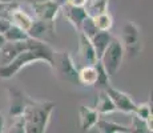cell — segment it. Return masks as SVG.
Wrapping results in <instances>:
<instances>
[{
	"instance_id": "obj_12",
	"label": "cell",
	"mask_w": 153,
	"mask_h": 133,
	"mask_svg": "<svg viewBox=\"0 0 153 133\" xmlns=\"http://www.w3.org/2000/svg\"><path fill=\"white\" fill-rule=\"evenodd\" d=\"M79 60L83 65H93L97 61L92 43L87 36L79 33Z\"/></svg>"
},
{
	"instance_id": "obj_31",
	"label": "cell",
	"mask_w": 153,
	"mask_h": 133,
	"mask_svg": "<svg viewBox=\"0 0 153 133\" xmlns=\"http://www.w3.org/2000/svg\"><path fill=\"white\" fill-rule=\"evenodd\" d=\"M5 43H7V41H5V39H4V35L0 33V48H1V47L4 45Z\"/></svg>"
},
{
	"instance_id": "obj_14",
	"label": "cell",
	"mask_w": 153,
	"mask_h": 133,
	"mask_svg": "<svg viewBox=\"0 0 153 133\" xmlns=\"http://www.w3.org/2000/svg\"><path fill=\"white\" fill-rule=\"evenodd\" d=\"M100 119H101V116L93 108L80 105V108H79V124H80V128L83 132H88L92 128H95Z\"/></svg>"
},
{
	"instance_id": "obj_35",
	"label": "cell",
	"mask_w": 153,
	"mask_h": 133,
	"mask_svg": "<svg viewBox=\"0 0 153 133\" xmlns=\"http://www.w3.org/2000/svg\"><path fill=\"white\" fill-rule=\"evenodd\" d=\"M0 56H1V52H0Z\"/></svg>"
},
{
	"instance_id": "obj_27",
	"label": "cell",
	"mask_w": 153,
	"mask_h": 133,
	"mask_svg": "<svg viewBox=\"0 0 153 133\" xmlns=\"http://www.w3.org/2000/svg\"><path fill=\"white\" fill-rule=\"evenodd\" d=\"M11 27V22L8 20V17L0 16V33L4 35V32Z\"/></svg>"
},
{
	"instance_id": "obj_10",
	"label": "cell",
	"mask_w": 153,
	"mask_h": 133,
	"mask_svg": "<svg viewBox=\"0 0 153 133\" xmlns=\"http://www.w3.org/2000/svg\"><path fill=\"white\" fill-rule=\"evenodd\" d=\"M7 17L11 22V24L22 28L23 31H25L27 33H28L29 28H31L32 23H33V17L29 16L24 10H22V8L17 5V3H13V4L10 5L8 12H7Z\"/></svg>"
},
{
	"instance_id": "obj_16",
	"label": "cell",
	"mask_w": 153,
	"mask_h": 133,
	"mask_svg": "<svg viewBox=\"0 0 153 133\" xmlns=\"http://www.w3.org/2000/svg\"><path fill=\"white\" fill-rule=\"evenodd\" d=\"M112 37H113V36L111 35V32H108V31H99L95 36L89 39L91 43H92L93 49H95V53H96L97 60H100V57L102 56L104 51L108 48V45H109Z\"/></svg>"
},
{
	"instance_id": "obj_15",
	"label": "cell",
	"mask_w": 153,
	"mask_h": 133,
	"mask_svg": "<svg viewBox=\"0 0 153 133\" xmlns=\"http://www.w3.org/2000/svg\"><path fill=\"white\" fill-rule=\"evenodd\" d=\"M96 80H97V68L96 63L93 65H83L77 71V81L80 85L85 88L95 87Z\"/></svg>"
},
{
	"instance_id": "obj_24",
	"label": "cell",
	"mask_w": 153,
	"mask_h": 133,
	"mask_svg": "<svg viewBox=\"0 0 153 133\" xmlns=\"http://www.w3.org/2000/svg\"><path fill=\"white\" fill-rule=\"evenodd\" d=\"M97 32H99V29H97V27H96L95 22H93V17L92 16H87L84 19V22L81 23V27H80L79 33L84 35V36H87L88 39H91V37H93Z\"/></svg>"
},
{
	"instance_id": "obj_4",
	"label": "cell",
	"mask_w": 153,
	"mask_h": 133,
	"mask_svg": "<svg viewBox=\"0 0 153 133\" xmlns=\"http://www.w3.org/2000/svg\"><path fill=\"white\" fill-rule=\"evenodd\" d=\"M125 55V49L123 47L121 41L117 37H112L108 48L104 51L102 56L100 57V63L102 64L104 69L109 75V77H113L117 72H119L120 67L123 64Z\"/></svg>"
},
{
	"instance_id": "obj_33",
	"label": "cell",
	"mask_w": 153,
	"mask_h": 133,
	"mask_svg": "<svg viewBox=\"0 0 153 133\" xmlns=\"http://www.w3.org/2000/svg\"><path fill=\"white\" fill-rule=\"evenodd\" d=\"M32 3H37V1H45V0H31Z\"/></svg>"
},
{
	"instance_id": "obj_21",
	"label": "cell",
	"mask_w": 153,
	"mask_h": 133,
	"mask_svg": "<svg viewBox=\"0 0 153 133\" xmlns=\"http://www.w3.org/2000/svg\"><path fill=\"white\" fill-rule=\"evenodd\" d=\"M93 17V22H95L96 27H97L99 31H108L109 32L113 27V17L109 13V11H104V12L96 15Z\"/></svg>"
},
{
	"instance_id": "obj_2",
	"label": "cell",
	"mask_w": 153,
	"mask_h": 133,
	"mask_svg": "<svg viewBox=\"0 0 153 133\" xmlns=\"http://www.w3.org/2000/svg\"><path fill=\"white\" fill-rule=\"evenodd\" d=\"M53 108L55 103L52 101H36L32 99L23 113L25 133H45Z\"/></svg>"
},
{
	"instance_id": "obj_18",
	"label": "cell",
	"mask_w": 153,
	"mask_h": 133,
	"mask_svg": "<svg viewBox=\"0 0 153 133\" xmlns=\"http://www.w3.org/2000/svg\"><path fill=\"white\" fill-rule=\"evenodd\" d=\"M96 128L100 133H131L128 126H124L121 124H117L114 121L100 119L96 124Z\"/></svg>"
},
{
	"instance_id": "obj_6",
	"label": "cell",
	"mask_w": 153,
	"mask_h": 133,
	"mask_svg": "<svg viewBox=\"0 0 153 133\" xmlns=\"http://www.w3.org/2000/svg\"><path fill=\"white\" fill-rule=\"evenodd\" d=\"M8 92V101H10V106H8V114L11 119H17V117L23 116L24 109L27 108L28 103L31 101V97L22 89L17 88H7Z\"/></svg>"
},
{
	"instance_id": "obj_3",
	"label": "cell",
	"mask_w": 153,
	"mask_h": 133,
	"mask_svg": "<svg viewBox=\"0 0 153 133\" xmlns=\"http://www.w3.org/2000/svg\"><path fill=\"white\" fill-rule=\"evenodd\" d=\"M52 69L56 72L57 77L69 84H79L77 71L79 68L68 51H53L52 56Z\"/></svg>"
},
{
	"instance_id": "obj_25",
	"label": "cell",
	"mask_w": 153,
	"mask_h": 133,
	"mask_svg": "<svg viewBox=\"0 0 153 133\" xmlns=\"http://www.w3.org/2000/svg\"><path fill=\"white\" fill-rule=\"evenodd\" d=\"M129 131H131V133H146L149 129L143 120L137 119L133 114V117H132V125H131V128H129Z\"/></svg>"
},
{
	"instance_id": "obj_8",
	"label": "cell",
	"mask_w": 153,
	"mask_h": 133,
	"mask_svg": "<svg viewBox=\"0 0 153 133\" xmlns=\"http://www.w3.org/2000/svg\"><path fill=\"white\" fill-rule=\"evenodd\" d=\"M105 92H107L108 96L111 97V100H112V103H113L116 111L124 112V113H131V114L134 112L136 103L132 100V97L129 96L128 93L121 92V91L113 88L112 85H109V87L105 89Z\"/></svg>"
},
{
	"instance_id": "obj_5",
	"label": "cell",
	"mask_w": 153,
	"mask_h": 133,
	"mask_svg": "<svg viewBox=\"0 0 153 133\" xmlns=\"http://www.w3.org/2000/svg\"><path fill=\"white\" fill-rule=\"evenodd\" d=\"M121 33V44L125 51H128L132 56H137L143 49L141 41V31L140 27L133 22H125L123 25Z\"/></svg>"
},
{
	"instance_id": "obj_28",
	"label": "cell",
	"mask_w": 153,
	"mask_h": 133,
	"mask_svg": "<svg viewBox=\"0 0 153 133\" xmlns=\"http://www.w3.org/2000/svg\"><path fill=\"white\" fill-rule=\"evenodd\" d=\"M67 3L71 4V5H75V7H83V8H85L88 0H68Z\"/></svg>"
},
{
	"instance_id": "obj_30",
	"label": "cell",
	"mask_w": 153,
	"mask_h": 133,
	"mask_svg": "<svg viewBox=\"0 0 153 133\" xmlns=\"http://www.w3.org/2000/svg\"><path fill=\"white\" fill-rule=\"evenodd\" d=\"M19 0H0V4H13V3H17Z\"/></svg>"
},
{
	"instance_id": "obj_19",
	"label": "cell",
	"mask_w": 153,
	"mask_h": 133,
	"mask_svg": "<svg viewBox=\"0 0 153 133\" xmlns=\"http://www.w3.org/2000/svg\"><path fill=\"white\" fill-rule=\"evenodd\" d=\"M132 114L137 117V119L143 120L146 124L149 131H152V103H141L136 104L134 112Z\"/></svg>"
},
{
	"instance_id": "obj_26",
	"label": "cell",
	"mask_w": 153,
	"mask_h": 133,
	"mask_svg": "<svg viewBox=\"0 0 153 133\" xmlns=\"http://www.w3.org/2000/svg\"><path fill=\"white\" fill-rule=\"evenodd\" d=\"M7 133H25L23 116L17 117V119H13V123L11 124V126H10V129L7 131Z\"/></svg>"
},
{
	"instance_id": "obj_9",
	"label": "cell",
	"mask_w": 153,
	"mask_h": 133,
	"mask_svg": "<svg viewBox=\"0 0 153 133\" xmlns=\"http://www.w3.org/2000/svg\"><path fill=\"white\" fill-rule=\"evenodd\" d=\"M28 35L31 39H36L40 41H44V43H49L56 36L55 23L42 22V20L33 19V23H32L31 28L28 31Z\"/></svg>"
},
{
	"instance_id": "obj_20",
	"label": "cell",
	"mask_w": 153,
	"mask_h": 133,
	"mask_svg": "<svg viewBox=\"0 0 153 133\" xmlns=\"http://www.w3.org/2000/svg\"><path fill=\"white\" fill-rule=\"evenodd\" d=\"M4 39H5V41H10V43H19V41L28 40L29 35L25 31H23L22 28L11 24L10 28L4 32Z\"/></svg>"
},
{
	"instance_id": "obj_23",
	"label": "cell",
	"mask_w": 153,
	"mask_h": 133,
	"mask_svg": "<svg viewBox=\"0 0 153 133\" xmlns=\"http://www.w3.org/2000/svg\"><path fill=\"white\" fill-rule=\"evenodd\" d=\"M108 1L109 0H88L85 5L88 16H96L104 11H108Z\"/></svg>"
},
{
	"instance_id": "obj_11",
	"label": "cell",
	"mask_w": 153,
	"mask_h": 133,
	"mask_svg": "<svg viewBox=\"0 0 153 133\" xmlns=\"http://www.w3.org/2000/svg\"><path fill=\"white\" fill-rule=\"evenodd\" d=\"M60 11H63V15L67 20L69 22V24L76 29V31H80L81 23L84 22V19L88 16L87 10L83 7H75V5L71 4H64L60 7Z\"/></svg>"
},
{
	"instance_id": "obj_29",
	"label": "cell",
	"mask_w": 153,
	"mask_h": 133,
	"mask_svg": "<svg viewBox=\"0 0 153 133\" xmlns=\"http://www.w3.org/2000/svg\"><path fill=\"white\" fill-rule=\"evenodd\" d=\"M4 124H5L4 116L0 113V133H3V131H4Z\"/></svg>"
},
{
	"instance_id": "obj_34",
	"label": "cell",
	"mask_w": 153,
	"mask_h": 133,
	"mask_svg": "<svg viewBox=\"0 0 153 133\" xmlns=\"http://www.w3.org/2000/svg\"><path fill=\"white\" fill-rule=\"evenodd\" d=\"M146 133H152V131H148V132H146Z\"/></svg>"
},
{
	"instance_id": "obj_1",
	"label": "cell",
	"mask_w": 153,
	"mask_h": 133,
	"mask_svg": "<svg viewBox=\"0 0 153 133\" xmlns=\"http://www.w3.org/2000/svg\"><path fill=\"white\" fill-rule=\"evenodd\" d=\"M55 49L49 45L48 43L36 40V39H28V49H24L13 59L11 63L0 65V79L10 80L13 76H16L24 67H27L31 63L36 61H43L52 67V56H53Z\"/></svg>"
},
{
	"instance_id": "obj_7",
	"label": "cell",
	"mask_w": 153,
	"mask_h": 133,
	"mask_svg": "<svg viewBox=\"0 0 153 133\" xmlns=\"http://www.w3.org/2000/svg\"><path fill=\"white\" fill-rule=\"evenodd\" d=\"M32 10H33L36 20L55 23L56 17L60 12V5L53 0H45V1L32 3Z\"/></svg>"
},
{
	"instance_id": "obj_32",
	"label": "cell",
	"mask_w": 153,
	"mask_h": 133,
	"mask_svg": "<svg viewBox=\"0 0 153 133\" xmlns=\"http://www.w3.org/2000/svg\"><path fill=\"white\" fill-rule=\"evenodd\" d=\"M53 1H55V3H57V4L61 7V5L67 4V1H68V0H53Z\"/></svg>"
},
{
	"instance_id": "obj_22",
	"label": "cell",
	"mask_w": 153,
	"mask_h": 133,
	"mask_svg": "<svg viewBox=\"0 0 153 133\" xmlns=\"http://www.w3.org/2000/svg\"><path fill=\"white\" fill-rule=\"evenodd\" d=\"M96 68H97V80H96V84L93 88L99 91H105L111 85V77L107 73V71L104 69L102 64L100 63V60L96 61Z\"/></svg>"
},
{
	"instance_id": "obj_17",
	"label": "cell",
	"mask_w": 153,
	"mask_h": 133,
	"mask_svg": "<svg viewBox=\"0 0 153 133\" xmlns=\"http://www.w3.org/2000/svg\"><path fill=\"white\" fill-rule=\"evenodd\" d=\"M93 109L97 112L100 116H101V114L113 113V112L116 111V108H114L111 97L108 96V93L105 92V91H100L99 92L97 99H96V103H95V108Z\"/></svg>"
},
{
	"instance_id": "obj_13",
	"label": "cell",
	"mask_w": 153,
	"mask_h": 133,
	"mask_svg": "<svg viewBox=\"0 0 153 133\" xmlns=\"http://www.w3.org/2000/svg\"><path fill=\"white\" fill-rule=\"evenodd\" d=\"M24 49H28V40L25 41H19V43H7L0 48V52H1V56H0V65H4V64H8L16 57Z\"/></svg>"
}]
</instances>
